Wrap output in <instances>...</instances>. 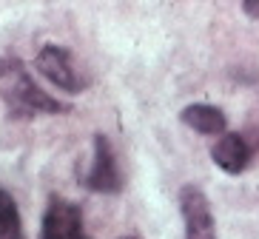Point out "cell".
Returning a JSON list of instances; mask_svg holds the SVG:
<instances>
[{"instance_id": "cell-1", "label": "cell", "mask_w": 259, "mask_h": 239, "mask_svg": "<svg viewBox=\"0 0 259 239\" xmlns=\"http://www.w3.org/2000/svg\"><path fill=\"white\" fill-rule=\"evenodd\" d=\"M180 211L185 219V239H217L211 202L197 185L180 188Z\"/></svg>"}, {"instance_id": "cell-2", "label": "cell", "mask_w": 259, "mask_h": 239, "mask_svg": "<svg viewBox=\"0 0 259 239\" xmlns=\"http://www.w3.org/2000/svg\"><path fill=\"white\" fill-rule=\"evenodd\" d=\"M85 188H92L97 194H117L122 188L114 148H111L106 134H94V160L92 168L85 171Z\"/></svg>"}, {"instance_id": "cell-3", "label": "cell", "mask_w": 259, "mask_h": 239, "mask_svg": "<svg viewBox=\"0 0 259 239\" xmlns=\"http://www.w3.org/2000/svg\"><path fill=\"white\" fill-rule=\"evenodd\" d=\"M9 103H12L15 111H20V114H66V111H69L66 103H60L57 97H52L49 91H43L23 69H20L15 85H12Z\"/></svg>"}, {"instance_id": "cell-4", "label": "cell", "mask_w": 259, "mask_h": 239, "mask_svg": "<svg viewBox=\"0 0 259 239\" xmlns=\"http://www.w3.org/2000/svg\"><path fill=\"white\" fill-rule=\"evenodd\" d=\"M34 66H37V71L49 80V83L57 85V88H63V91L74 94V91L83 88V83H80V77H77L74 63H71V54L66 52L63 46H54V43L43 46L37 52Z\"/></svg>"}, {"instance_id": "cell-5", "label": "cell", "mask_w": 259, "mask_h": 239, "mask_svg": "<svg viewBox=\"0 0 259 239\" xmlns=\"http://www.w3.org/2000/svg\"><path fill=\"white\" fill-rule=\"evenodd\" d=\"M43 239H89L83 231V214L74 202L52 197L43 214Z\"/></svg>"}, {"instance_id": "cell-6", "label": "cell", "mask_w": 259, "mask_h": 239, "mask_svg": "<svg viewBox=\"0 0 259 239\" xmlns=\"http://www.w3.org/2000/svg\"><path fill=\"white\" fill-rule=\"evenodd\" d=\"M211 157L225 174H242L248 168V160H251V146L245 142L242 134H222L213 142Z\"/></svg>"}, {"instance_id": "cell-7", "label": "cell", "mask_w": 259, "mask_h": 239, "mask_svg": "<svg viewBox=\"0 0 259 239\" xmlns=\"http://www.w3.org/2000/svg\"><path fill=\"white\" fill-rule=\"evenodd\" d=\"M180 120H183L188 128H194V131H199V134H208V137H222V134H225V125H228L225 114H222L217 106H208V103L185 106Z\"/></svg>"}, {"instance_id": "cell-8", "label": "cell", "mask_w": 259, "mask_h": 239, "mask_svg": "<svg viewBox=\"0 0 259 239\" xmlns=\"http://www.w3.org/2000/svg\"><path fill=\"white\" fill-rule=\"evenodd\" d=\"M0 239H23V219L17 202L3 188H0Z\"/></svg>"}, {"instance_id": "cell-9", "label": "cell", "mask_w": 259, "mask_h": 239, "mask_svg": "<svg viewBox=\"0 0 259 239\" xmlns=\"http://www.w3.org/2000/svg\"><path fill=\"white\" fill-rule=\"evenodd\" d=\"M242 12L248 17H253V20H259V0H245L242 3Z\"/></svg>"}]
</instances>
